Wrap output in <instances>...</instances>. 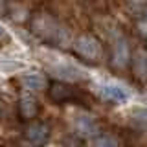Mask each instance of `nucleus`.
<instances>
[{
	"label": "nucleus",
	"mask_w": 147,
	"mask_h": 147,
	"mask_svg": "<svg viewBox=\"0 0 147 147\" xmlns=\"http://www.w3.org/2000/svg\"><path fill=\"white\" fill-rule=\"evenodd\" d=\"M33 30H35V33H37V35L44 37V39L57 40V42L64 44L63 37L66 35V31L61 30V28L55 24L52 18H48V17H37L35 20H33Z\"/></svg>",
	"instance_id": "f257e3e1"
},
{
	"label": "nucleus",
	"mask_w": 147,
	"mask_h": 147,
	"mask_svg": "<svg viewBox=\"0 0 147 147\" xmlns=\"http://www.w3.org/2000/svg\"><path fill=\"white\" fill-rule=\"evenodd\" d=\"M50 72L53 74V77H57V79H61L64 83H76V81L86 79V72L85 70L74 66V64H68V63L52 64V66H50Z\"/></svg>",
	"instance_id": "f03ea898"
},
{
	"label": "nucleus",
	"mask_w": 147,
	"mask_h": 147,
	"mask_svg": "<svg viewBox=\"0 0 147 147\" xmlns=\"http://www.w3.org/2000/svg\"><path fill=\"white\" fill-rule=\"evenodd\" d=\"M98 94L103 99L114 101V103H127V99L131 98V92L123 88L121 85H114V83H107V85L98 86Z\"/></svg>",
	"instance_id": "7ed1b4c3"
},
{
	"label": "nucleus",
	"mask_w": 147,
	"mask_h": 147,
	"mask_svg": "<svg viewBox=\"0 0 147 147\" xmlns=\"http://www.w3.org/2000/svg\"><path fill=\"white\" fill-rule=\"evenodd\" d=\"M76 50L86 59H98L99 53H101V48H99L98 40L92 39V37H86V35L79 37V39L76 40Z\"/></svg>",
	"instance_id": "20e7f679"
},
{
	"label": "nucleus",
	"mask_w": 147,
	"mask_h": 147,
	"mask_svg": "<svg viewBox=\"0 0 147 147\" xmlns=\"http://www.w3.org/2000/svg\"><path fill=\"white\" fill-rule=\"evenodd\" d=\"M74 96H79V92L74 90L72 86L63 85V83H55V85L50 88V98L55 103H64V101H76Z\"/></svg>",
	"instance_id": "39448f33"
},
{
	"label": "nucleus",
	"mask_w": 147,
	"mask_h": 147,
	"mask_svg": "<svg viewBox=\"0 0 147 147\" xmlns=\"http://www.w3.org/2000/svg\"><path fill=\"white\" fill-rule=\"evenodd\" d=\"M48 134H50V129L46 127L44 123H31V125L26 129V138H28V142H31L33 145L44 144Z\"/></svg>",
	"instance_id": "423d86ee"
},
{
	"label": "nucleus",
	"mask_w": 147,
	"mask_h": 147,
	"mask_svg": "<svg viewBox=\"0 0 147 147\" xmlns=\"http://www.w3.org/2000/svg\"><path fill=\"white\" fill-rule=\"evenodd\" d=\"M20 79H22V85L30 90H44L46 88V77L39 72H28Z\"/></svg>",
	"instance_id": "0eeeda50"
},
{
	"label": "nucleus",
	"mask_w": 147,
	"mask_h": 147,
	"mask_svg": "<svg viewBox=\"0 0 147 147\" xmlns=\"http://www.w3.org/2000/svg\"><path fill=\"white\" fill-rule=\"evenodd\" d=\"M18 109H20V114H22V118L30 119V118H33L35 114H37V110H39V105H37V101H35V98H33V96H30V94H24V96L20 98Z\"/></svg>",
	"instance_id": "6e6552de"
},
{
	"label": "nucleus",
	"mask_w": 147,
	"mask_h": 147,
	"mask_svg": "<svg viewBox=\"0 0 147 147\" xmlns=\"http://www.w3.org/2000/svg\"><path fill=\"white\" fill-rule=\"evenodd\" d=\"M74 127H76L79 132H83V134H94V132L98 131L96 121L90 116H86V114H81V116H77L74 119Z\"/></svg>",
	"instance_id": "1a4fd4ad"
},
{
	"label": "nucleus",
	"mask_w": 147,
	"mask_h": 147,
	"mask_svg": "<svg viewBox=\"0 0 147 147\" xmlns=\"http://www.w3.org/2000/svg\"><path fill=\"white\" fill-rule=\"evenodd\" d=\"M112 61L116 66H125L127 61H129V46L125 40H118L116 46H114V57H112Z\"/></svg>",
	"instance_id": "9d476101"
},
{
	"label": "nucleus",
	"mask_w": 147,
	"mask_h": 147,
	"mask_svg": "<svg viewBox=\"0 0 147 147\" xmlns=\"http://www.w3.org/2000/svg\"><path fill=\"white\" fill-rule=\"evenodd\" d=\"M92 147H118V140H116V138H112V136H107V134H105V136L96 138Z\"/></svg>",
	"instance_id": "9b49d317"
},
{
	"label": "nucleus",
	"mask_w": 147,
	"mask_h": 147,
	"mask_svg": "<svg viewBox=\"0 0 147 147\" xmlns=\"http://www.w3.org/2000/svg\"><path fill=\"white\" fill-rule=\"evenodd\" d=\"M134 70H136V74L140 77L147 76V63H145V59L142 57V53L136 55V59H134Z\"/></svg>",
	"instance_id": "f8f14e48"
},
{
	"label": "nucleus",
	"mask_w": 147,
	"mask_h": 147,
	"mask_svg": "<svg viewBox=\"0 0 147 147\" xmlns=\"http://www.w3.org/2000/svg\"><path fill=\"white\" fill-rule=\"evenodd\" d=\"M132 116L138 121H147V109H134L132 110Z\"/></svg>",
	"instance_id": "ddd939ff"
},
{
	"label": "nucleus",
	"mask_w": 147,
	"mask_h": 147,
	"mask_svg": "<svg viewBox=\"0 0 147 147\" xmlns=\"http://www.w3.org/2000/svg\"><path fill=\"white\" fill-rule=\"evenodd\" d=\"M6 114H7V105L4 103L2 98H0V118H6Z\"/></svg>",
	"instance_id": "4468645a"
},
{
	"label": "nucleus",
	"mask_w": 147,
	"mask_h": 147,
	"mask_svg": "<svg viewBox=\"0 0 147 147\" xmlns=\"http://www.w3.org/2000/svg\"><path fill=\"white\" fill-rule=\"evenodd\" d=\"M4 37H6V31H4L2 28H0V39H4Z\"/></svg>",
	"instance_id": "2eb2a0df"
}]
</instances>
